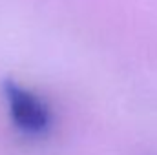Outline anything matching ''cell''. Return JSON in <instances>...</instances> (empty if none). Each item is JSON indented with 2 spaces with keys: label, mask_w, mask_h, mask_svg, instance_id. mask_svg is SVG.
Instances as JSON below:
<instances>
[{
  "label": "cell",
  "mask_w": 157,
  "mask_h": 155,
  "mask_svg": "<svg viewBox=\"0 0 157 155\" xmlns=\"http://www.w3.org/2000/svg\"><path fill=\"white\" fill-rule=\"evenodd\" d=\"M4 97L15 126L28 135H42L51 124V113L48 104L33 91L18 86L13 80L4 84Z\"/></svg>",
  "instance_id": "6da1fadb"
}]
</instances>
